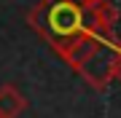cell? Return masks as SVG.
Wrapping results in <instances>:
<instances>
[{
    "mask_svg": "<svg viewBox=\"0 0 121 118\" xmlns=\"http://www.w3.org/2000/svg\"><path fill=\"white\" fill-rule=\"evenodd\" d=\"M116 81H121V59H118V70H116Z\"/></svg>",
    "mask_w": 121,
    "mask_h": 118,
    "instance_id": "obj_5",
    "label": "cell"
},
{
    "mask_svg": "<svg viewBox=\"0 0 121 118\" xmlns=\"http://www.w3.org/2000/svg\"><path fill=\"white\" fill-rule=\"evenodd\" d=\"M0 118H3V115H0Z\"/></svg>",
    "mask_w": 121,
    "mask_h": 118,
    "instance_id": "obj_6",
    "label": "cell"
},
{
    "mask_svg": "<svg viewBox=\"0 0 121 118\" xmlns=\"http://www.w3.org/2000/svg\"><path fill=\"white\" fill-rule=\"evenodd\" d=\"M118 24V8L110 0H102L99 5L91 8V27L102 35H113V27Z\"/></svg>",
    "mask_w": 121,
    "mask_h": 118,
    "instance_id": "obj_3",
    "label": "cell"
},
{
    "mask_svg": "<svg viewBox=\"0 0 121 118\" xmlns=\"http://www.w3.org/2000/svg\"><path fill=\"white\" fill-rule=\"evenodd\" d=\"M24 107H27V99L22 97L19 89L0 86V115L3 118H19Z\"/></svg>",
    "mask_w": 121,
    "mask_h": 118,
    "instance_id": "obj_4",
    "label": "cell"
},
{
    "mask_svg": "<svg viewBox=\"0 0 121 118\" xmlns=\"http://www.w3.org/2000/svg\"><path fill=\"white\" fill-rule=\"evenodd\" d=\"M40 11L46 13L43 24H35L32 30H38L48 43L54 46V51L59 54L75 35H81L83 30L91 27V11L83 8L78 0H40Z\"/></svg>",
    "mask_w": 121,
    "mask_h": 118,
    "instance_id": "obj_1",
    "label": "cell"
},
{
    "mask_svg": "<svg viewBox=\"0 0 121 118\" xmlns=\"http://www.w3.org/2000/svg\"><path fill=\"white\" fill-rule=\"evenodd\" d=\"M118 59H121V40L113 38V35H102L97 40V46L89 51V57L75 67V73L81 75L91 89H99V91H102V89L116 78Z\"/></svg>",
    "mask_w": 121,
    "mask_h": 118,
    "instance_id": "obj_2",
    "label": "cell"
}]
</instances>
